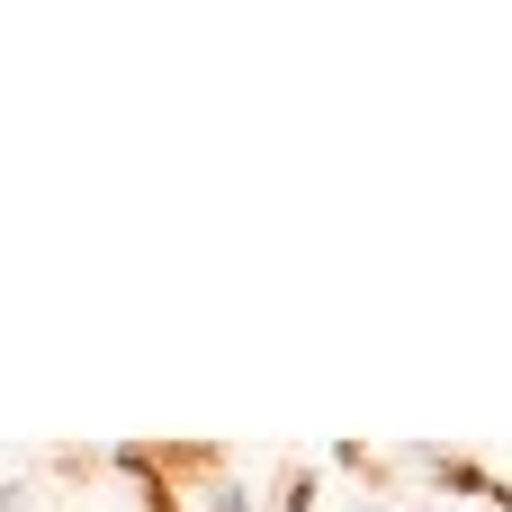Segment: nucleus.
Masks as SVG:
<instances>
[]
</instances>
